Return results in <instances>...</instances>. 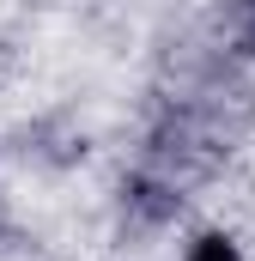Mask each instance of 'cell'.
Instances as JSON below:
<instances>
[{"mask_svg": "<svg viewBox=\"0 0 255 261\" xmlns=\"http://www.w3.org/2000/svg\"><path fill=\"white\" fill-rule=\"evenodd\" d=\"M189 261H243V255H237L231 237H200V243L189 249Z\"/></svg>", "mask_w": 255, "mask_h": 261, "instance_id": "obj_1", "label": "cell"}]
</instances>
